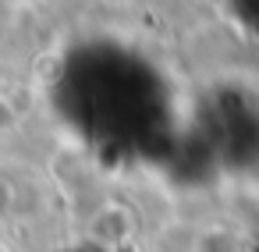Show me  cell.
Returning <instances> with one entry per match:
<instances>
[{
	"label": "cell",
	"mask_w": 259,
	"mask_h": 252,
	"mask_svg": "<svg viewBox=\"0 0 259 252\" xmlns=\"http://www.w3.org/2000/svg\"><path fill=\"white\" fill-rule=\"evenodd\" d=\"M15 128V110L8 107V100H0V135Z\"/></svg>",
	"instance_id": "7a4b0ae2"
},
{
	"label": "cell",
	"mask_w": 259,
	"mask_h": 252,
	"mask_svg": "<svg viewBox=\"0 0 259 252\" xmlns=\"http://www.w3.org/2000/svg\"><path fill=\"white\" fill-rule=\"evenodd\" d=\"M89 234H93L100 245H107V248H117V245L132 241V234H135V220H132V213H128L124 206L110 202V206H103V209L93 217V224H89Z\"/></svg>",
	"instance_id": "6da1fadb"
}]
</instances>
